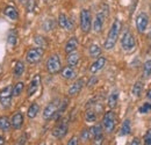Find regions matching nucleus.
<instances>
[{"label": "nucleus", "mask_w": 151, "mask_h": 145, "mask_svg": "<svg viewBox=\"0 0 151 145\" xmlns=\"http://www.w3.org/2000/svg\"><path fill=\"white\" fill-rule=\"evenodd\" d=\"M93 138H94V141H93L94 145H102V143H104V136H102V134L95 136Z\"/></svg>", "instance_id": "36"}, {"label": "nucleus", "mask_w": 151, "mask_h": 145, "mask_svg": "<svg viewBox=\"0 0 151 145\" xmlns=\"http://www.w3.org/2000/svg\"><path fill=\"white\" fill-rule=\"evenodd\" d=\"M88 52H90V56L93 57V58H96L99 57L100 54H101V49L98 44H91L90 45V49H88Z\"/></svg>", "instance_id": "27"}, {"label": "nucleus", "mask_w": 151, "mask_h": 145, "mask_svg": "<svg viewBox=\"0 0 151 145\" xmlns=\"http://www.w3.org/2000/svg\"><path fill=\"white\" fill-rule=\"evenodd\" d=\"M9 128H11V121L8 120V117L1 116V117H0V130H2V131H8Z\"/></svg>", "instance_id": "26"}, {"label": "nucleus", "mask_w": 151, "mask_h": 145, "mask_svg": "<svg viewBox=\"0 0 151 145\" xmlns=\"http://www.w3.org/2000/svg\"><path fill=\"white\" fill-rule=\"evenodd\" d=\"M130 120H124L123 123H122V127L120 130V135L121 136H126V135H129L130 134Z\"/></svg>", "instance_id": "24"}, {"label": "nucleus", "mask_w": 151, "mask_h": 145, "mask_svg": "<svg viewBox=\"0 0 151 145\" xmlns=\"http://www.w3.org/2000/svg\"><path fill=\"white\" fill-rule=\"evenodd\" d=\"M150 35H151V29H150Z\"/></svg>", "instance_id": "48"}, {"label": "nucleus", "mask_w": 151, "mask_h": 145, "mask_svg": "<svg viewBox=\"0 0 151 145\" xmlns=\"http://www.w3.org/2000/svg\"><path fill=\"white\" fill-rule=\"evenodd\" d=\"M17 39H18V34H17V32H15V30H11V32L8 33V35H7V43H8V45H9L11 48L15 47Z\"/></svg>", "instance_id": "23"}, {"label": "nucleus", "mask_w": 151, "mask_h": 145, "mask_svg": "<svg viewBox=\"0 0 151 145\" xmlns=\"http://www.w3.org/2000/svg\"><path fill=\"white\" fill-rule=\"evenodd\" d=\"M58 24H59L60 28H63L65 30H72L75 28L73 22L68 18L65 14H63V13L59 14V17H58Z\"/></svg>", "instance_id": "11"}, {"label": "nucleus", "mask_w": 151, "mask_h": 145, "mask_svg": "<svg viewBox=\"0 0 151 145\" xmlns=\"http://www.w3.org/2000/svg\"><path fill=\"white\" fill-rule=\"evenodd\" d=\"M88 130H90V135H91L92 137H95V136L102 134V131H101V126H94V127H92L91 129H88Z\"/></svg>", "instance_id": "33"}, {"label": "nucleus", "mask_w": 151, "mask_h": 145, "mask_svg": "<svg viewBox=\"0 0 151 145\" xmlns=\"http://www.w3.org/2000/svg\"><path fill=\"white\" fill-rule=\"evenodd\" d=\"M43 54H44L43 48H40V47L38 48H32L26 55V59L30 64H36L42 59Z\"/></svg>", "instance_id": "5"}, {"label": "nucleus", "mask_w": 151, "mask_h": 145, "mask_svg": "<svg viewBox=\"0 0 151 145\" xmlns=\"http://www.w3.org/2000/svg\"><path fill=\"white\" fill-rule=\"evenodd\" d=\"M23 88H24V84H23L22 81L17 83V84L14 85L13 90H12V94H13V96H15V98L20 96V95H21V93L23 92Z\"/></svg>", "instance_id": "25"}, {"label": "nucleus", "mask_w": 151, "mask_h": 145, "mask_svg": "<svg viewBox=\"0 0 151 145\" xmlns=\"http://www.w3.org/2000/svg\"><path fill=\"white\" fill-rule=\"evenodd\" d=\"M60 74H62V77L64 79L70 80V79H75L76 75H77V72H76V70L73 69V66H65L64 69H62Z\"/></svg>", "instance_id": "17"}, {"label": "nucleus", "mask_w": 151, "mask_h": 145, "mask_svg": "<svg viewBox=\"0 0 151 145\" xmlns=\"http://www.w3.org/2000/svg\"><path fill=\"white\" fill-rule=\"evenodd\" d=\"M59 105H60V102H59L58 100H55V101L50 102V103L44 108V110H43V118H44V120H50V118H52V117L55 116V114L57 113V110H58Z\"/></svg>", "instance_id": "8"}, {"label": "nucleus", "mask_w": 151, "mask_h": 145, "mask_svg": "<svg viewBox=\"0 0 151 145\" xmlns=\"http://www.w3.org/2000/svg\"><path fill=\"white\" fill-rule=\"evenodd\" d=\"M40 84H41V77H40V74H36L32 79V81L29 84V87H28V91H27L28 98H30L32 95H34L36 93V91L38 90V87H40Z\"/></svg>", "instance_id": "12"}, {"label": "nucleus", "mask_w": 151, "mask_h": 145, "mask_svg": "<svg viewBox=\"0 0 151 145\" xmlns=\"http://www.w3.org/2000/svg\"><path fill=\"white\" fill-rule=\"evenodd\" d=\"M139 113L141 114H148V113H150L151 111V103L150 102H145L143 106H141L139 107Z\"/></svg>", "instance_id": "34"}, {"label": "nucleus", "mask_w": 151, "mask_h": 145, "mask_svg": "<svg viewBox=\"0 0 151 145\" xmlns=\"http://www.w3.org/2000/svg\"><path fill=\"white\" fill-rule=\"evenodd\" d=\"M83 86H84V80H83V79H78L76 83H73V84L70 86L69 92H68V93H69V95H71V96L77 95L79 92L81 91Z\"/></svg>", "instance_id": "15"}, {"label": "nucleus", "mask_w": 151, "mask_h": 145, "mask_svg": "<svg viewBox=\"0 0 151 145\" xmlns=\"http://www.w3.org/2000/svg\"><path fill=\"white\" fill-rule=\"evenodd\" d=\"M77 48H78V39H77L76 37H71V38L66 42V44H65V52H66V54L73 52V51L77 50Z\"/></svg>", "instance_id": "19"}, {"label": "nucleus", "mask_w": 151, "mask_h": 145, "mask_svg": "<svg viewBox=\"0 0 151 145\" xmlns=\"http://www.w3.org/2000/svg\"><path fill=\"white\" fill-rule=\"evenodd\" d=\"M117 101H119V91L115 90L108 96V106L111 108H115L116 105H117Z\"/></svg>", "instance_id": "20"}, {"label": "nucleus", "mask_w": 151, "mask_h": 145, "mask_svg": "<svg viewBox=\"0 0 151 145\" xmlns=\"http://www.w3.org/2000/svg\"><path fill=\"white\" fill-rule=\"evenodd\" d=\"M4 144H5V139H4V137L0 136V145H4Z\"/></svg>", "instance_id": "45"}, {"label": "nucleus", "mask_w": 151, "mask_h": 145, "mask_svg": "<svg viewBox=\"0 0 151 145\" xmlns=\"http://www.w3.org/2000/svg\"><path fill=\"white\" fill-rule=\"evenodd\" d=\"M143 75L145 78H149L151 75V59L147 60L143 65Z\"/></svg>", "instance_id": "31"}, {"label": "nucleus", "mask_w": 151, "mask_h": 145, "mask_svg": "<svg viewBox=\"0 0 151 145\" xmlns=\"http://www.w3.org/2000/svg\"><path fill=\"white\" fill-rule=\"evenodd\" d=\"M4 14L11 20H18L19 19V13H18V11L14 6H7L4 9Z\"/></svg>", "instance_id": "18"}, {"label": "nucleus", "mask_w": 151, "mask_h": 145, "mask_svg": "<svg viewBox=\"0 0 151 145\" xmlns=\"http://www.w3.org/2000/svg\"><path fill=\"white\" fill-rule=\"evenodd\" d=\"M143 91V84L141 83V81H137V83H135L134 84V86H132V94L135 95V96H141V93Z\"/></svg>", "instance_id": "29"}, {"label": "nucleus", "mask_w": 151, "mask_h": 145, "mask_svg": "<svg viewBox=\"0 0 151 145\" xmlns=\"http://www.w3.org/2000/svg\"><path fill=\"white\" fill-rule=\"evenodd\" d=\"M34 42L37 44L40 48H44V47H47V41H45L42 36H35Z\"/></svg>", "instance_id": "35"}, {"label": "nucleus", "mask_w": 151, "mask_h": 145, "mask_svg": "<svg viewBox=\"0 0 151 145\" xmlns=\"http://www.w3.org/2000/svg\"><path fill=\"white\" fill-rule=\"evenodd\" d=\"M68 145H78V138H77V137H72V138L69 141Z\"/></svg>", "instance_id": "42"}, {"label": "nucleus", "mask_w": 151, "mask_h": 145, "mask_svg": "<svg viewBox=\"0 0 151 145\" xmlns=\"http://www.w3.org/2000/svg\"><path fill=\"white\" fill-rule=\"evenodd\" d=\"M90 137H91V135H90V130H88V129L83 130V132H81V139H83V141H87Z\"/></svg>", "instance_id": "38"}, {"label": "nucleus", "mask_w": 151, "mask_h": 145, "mask_svg": "<svg viewBox=\"0 0 151 145\" xmlns=\"http://www.w3.org/2000/svg\"><path fill=\"white\" fill-rule=\"evenodd\" d=\"M78 62H79V54L78 52H70V54H68V64H69V66H75L78 64Z\"/></svg>", "instance_id": "22"}, {"label": "nucleus", "mask_w": 151, "mask_h": 145, "mask_svg": "<svg viewBox=\"0 0 151 145\" xmlns=\"http://www.w3.org/2000/svg\"><path fill=\"white\" fill-rule=\"evenodd\" d=\"M19 1H21V2H26V1H28V0H19Z\"/></svg>", "instance_id": "46"}, {"label": "nucleus", "mask_w": 151, "mask_h": 145, "mask_svg": "<svg viewBox=\"0 0 151 145\" xmlns=\"http://www.w3.org/2000/svg\"><path fill=\"white\" fill-rule=\"evenodd\" d=\"M120 30H121V22H120L119 19H115L112 27H111V29H109L108 36H107L106 41H105V44H104L106 50H111V49L114 48V45L117 42L119 35H120Z\"/></svg>", "instance_id": "1"}, {"label": "nucleus", "mask_w": 151, "mask_h": 145, "mask_svg": "<svg viewBox=\"0 0 151 145\" xmlns=\"http://www.w3.org/2000/svg\"><path fill=\"white\" fill-rule=\"evenodd\" d=\"M85 120L86 122H95L96 121V114L92 109H88L85 114Z\"/></svg>", "instance_id": "32"}, {"label": "nucleus", "mask_w": 151, "mask_h": 145, "mask_svg": "<svg viewBox=\"0 0 151 145\" xmlns=\"http://www.w3.org/2000/svg\"><path fill=\"white\" fill-rule=\"evenodd\" d=\"M26 138H27V135L23 134V135L19 138V143H18V145H24V143H26Z\"/></svg>", "instance_id": "41"}, {"label": "nucleus", "mask_w": 151, "mask_h": 145, "mask_svg": "<svg viewBox=\"0 0 151 145\" xmlns=\"http://www.w3.org/2000/svg\"><path fill=\"white\" fill-rule=\"evenodd\" d=\"M12 90H13L12 86H7L0 92V103H1L2 108H9L11 107L12 98H13Z\"/></svg>", "instance_id": "4"}, {"label": "nucleus", "mask_w": 151, "mask_h": 145, "mask_svg": "<svg viewBox=\"0 0 151 145\" xmlns=\"http://www.w3.org/2000/svg\"><path fill=\"white\" fill-rule=\"evenodd\" d=\"M144 144L151 145V129L147 131V134H145V136H144Z\"/></svg>", "instance_id": "37"}, {"label": "nucleus", "mask_w": 151, "mask_h": 145, "mask_svg": "<svg viewBox=\"0 0 151 145\" xmlns=\"http://www.w3.org/2000/svg\"><path fill=\"white\" fill-rule=\"evenodd\" d=\"M147 99H148V101L151 103V90H149L148 93H147Z\"/></svg>", "instance_id": "44"}, {"label": "nucleus", "mask_w": 151, "mask_h": 145, "mask_svg": "<svg viewBox=\"0 0 151 145\" xmlns=\"http://www.w3.org/2000/svg\"><path fill=\"white\" fill-rule=\"evenodd\" d=\"M148 23H149V18L145 13H139L136 17V28L138 33H144L147 30Z\"/></svg>", "instance_id": "9"}, {"label": "nucleus", "mask_w": 151, "mask_h": 145, "mask_svg": "<svg viewBox=\"0 0 151 145\" xmlns=\"http://www.w3.org/2000/svg\"><path fill=\"white\" fill-rule=\"evenodd\" d=\"M66 134H68V122L66 121L65 122L64 121L60 122L52 130V136L56 137V138H63V137H65Z\"/></svg>", "instance_id": "10"}, {"label": "nucleus", "mask_w": 151, "mask_h": 145, "mask_svg": "<svg viewBox=\"0 0 151 145\" xmlns=\"http://www.w3.org/2000/svg\"><path fill=\"white\" fill-rule=\"evenodd\" d=\"M28 2V5H27V9L29 11V12H33V8H34V0H28L27 1Z\"/></svg>", "instance_id": "39"}, {"label": "nucleus", "mask_w": 151, "mask_h": 145, "mask_svg": "<svg viewBox=\"0 0 151 145\" xmlns=\"http://www.w3.org/2000/svg\"><path fill=\"white\" fill-rule=\"evenodd\" d=\"M80 28L84 33H88L92 28V17L88 9H81L80 12Z\"/></svg>", "instance_id": "2"}, {"label": "nucleus", "mask_w": 151, "mask_h": 145, "mask_svg": "<svg viewBox=\"0 0 151 145\" xmlns=\"http://www.w3.org/2000/svg\"><path fill=\"white\" fill-rule=\"evenodd\" d=\"M62 69V64H60V59L58 55H51L48 60H47V70L48 72L51 74H56L60 71Z\"/></svg>", "instance_id": "3"}, {"label": "nucleus", "mask_w": 151, "mask_h": 145, "mask_svg": "<svg viewBox=\"0 0 151 145\" xmlns=\"http://www.w3.org/2000/svg\"><path fill=\"white\" fill-rule=\"evenodd\" d=\"M115 123H116V117L113 111H107L102 118V126L105 131L107 132H113L115 129Z\"/></svg>", "instance_id": "6"}, {"label": "nucleus", "mask_w": 151, "mask_h": 145, "mask_svg": "<svg viewBox=\"0 0 151 145\" xmlns=\"http://www.w3.org/2000/svg\"><path fill=\"white\" fill-rule=\"evenodd\" d=\"M38 111H40V107H38L37 103H32L27 110V115L29 118H35L37 116Z\"/></svg>", "instance_id": "21"}, {"label": "nucleus", "mask_w": 151, "mask_h": 145, "mask_svg": "<svg viewBox=\"0 0 151 145\" xmlns=\"http://www.w3.org/2000/svg\"><path fill=\"white\" fill-rule=\"evenodd\" d=\"M41 145H45V144H44V143H42V144H41Z\"/></svg>", "instance_id": "47"}, {"label": "nucleus", "mask_w": 151, "mask_h": 145, "mask_svg": "<svg viewBox=\"0 0 151 145\" xmlns=\"http://www.w3.org/2000/svg\"><path fill=\"white\" fill-rule=\"evenodd\" d=\"M130 145H141V142H139L138 138H134L132 141V143H130Z\"/></svg>", "instance_id": "43"}, {"label": "nucleus", "mask_w": 151, "mask_h": 145, "mask_svg": "<svg viewBox=\"0 0 151 145\" xmlns=\"http://www.w3.org/2000/svg\"><path fill=\"white\" fill-rule=\"evenodd\" d=\"M135 38L130 32H126L121 38V45L124 51H132L135 48Z\"/></svg>", "instance_id": "7"}, {"label": "nucleus", "mask_w": 151, "mask_h": 145, "mask_svg": "<svg viewBox=\"0 0 151 145\" xmlns=\"http://www.w3.org/2000/svg\"><path fill=\"white\" fill-rule=\"evenodd\" d=\"M24 72V65L22 62H17L15 63V66H14V74L15 77H21Z\"/></svg>", "instance_id": "28"}, {"label": "nucleus", "mask_w": 151, "mask_h": 145, "mask_svg": "<svg viewBox=\"0 0 151 145\" xmlns=\"http://www.w3.org/2000/svg\"><path fill=\"white\" fill-rule=\"evenodd\" d=\"M54 26H55V23H54V20H52V19H47V20L42 23V28H43V30H45V32H50V30L54 28Z\"/></svg>", "instance_id": "30"}, {"label": "nucleus", "mask_w": 151, "mask_h": 145, "mask_svg": "<svg viewBox=\"0 0 151 145\" xmlns=\"http://www.w3.org/2000/svg\"><path fill=\"white\" fill-rule=\"evenodd\" d=\"M9 121H11V127H13L14 129H20L23 124V115L20 111H18L12 116Z\"/></svg>", "instance_id": "14"}, {"label": "nucleus", "mask_w": 151, "mask_h": 145, "mask_svg": "<svg viewBox=\"0 0 151 145\" xmlns=\"http://www.w3.org/2000/svg\"><path fill=\"white\" fill-rule=\"evenodd\" d=\"M105 64H106V58H105V57H99L94 63L91 65L90 71H91V73L94 74V73H96L98 71H100V70L105 66Z\"/></svg>", "instance_id": "16"}, {"label": "nucleus", "mask_w": 151, "mask_h": 145, "mask_svg": "<svg viewBox=\"0 0 151 145\" xmlns=\"http://www.w3.org/2000/svg\"><path fill=\"white\" fill-rule=\"evenodd\" d=\"M104 21H105V14L102 12H99L95 19L93 21V30L95 33H100L102 30V27H104Z\"/></svg>", "instance_id": "13"}, {"label": "nucleus", "mask_w": 151, "mask_h": 145, "mask_svg": "<svg viewBox=\"0 0 151 145\" xmlns=\"http://www.w3.org/2000/svg\"><path fill=\"white\" fill-rule=\"evenodd\" d=\"M96 81H98V78H96V77H92V78L88 80V83H87V86H88V87L93 86V85H94Z\"/></svg>", "instance_id": "40"}]
</instances>
